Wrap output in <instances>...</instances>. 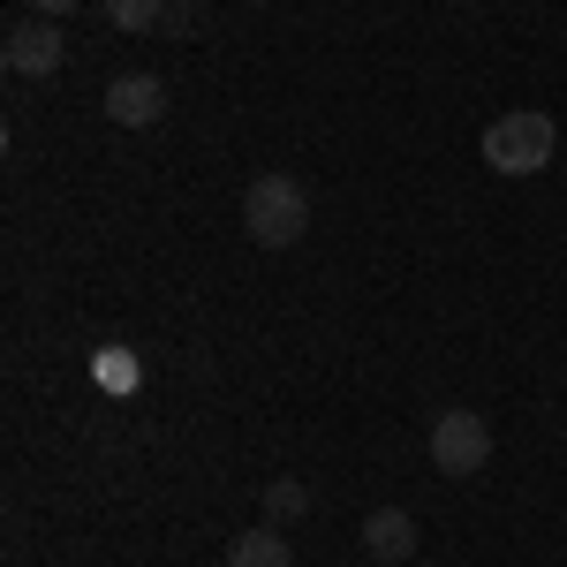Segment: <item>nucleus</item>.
Instances as JSON below:
<instances>
[{
  "mask_svg": "<svg viewBox=\"0 0 567 567\" xmlns=\"http://www.w3.org/2000/svg\"><path fill=\"white\" fill-rule=\"evenodd\" d=\"M167 16V0H106V23L114 31H152Z\"/></svg>",
  "mask_w": 567,
  "mask_h": 567,
  "instance_id": "obj_8",
  "label": "nucleus"
},
{
  "mask_svg": "<svg viewBox=\"0 0 567 567\" xmlns=\"http://www.w3.org/2000/svg\"><path fill=\"white\" fill-rule=\"evenodd\" d=\"M0 61H8V76H61L69 39H61L53 23H16V31L0 39Z\"/></svg>",
  "mask_w": 567,
  "mask_h": 567,
  "instance_id": "obj_4",
  "label": "nucleus"
},
{
  "mask_svg": "<svg viewBox=\"0 0 567 567\" xmlns=\"http://www.w3.org/2000/svg\"><path fill=\"white\" fill-rule=\"evenodd\" d=\"M432 470L439 477H484L492 470V424L477 409H446L432 424Z\"/></svg>",
  "mask_w": 567,
  "mask_h": 567,
  "instance_id": "obj_3",
  "label": "nucleus"
},
{
  "mask_svg": "<svg viewBox=\"0 0 567 567\" xmlns=\"http://www.w3.org/2000/svg\"><path fill=\"white\" fill-rule=\"evenodd\" d=\"M484 167L492 175H545L553 152H560V122L545 106H507L499 122H484Z\"/></svg>",
  "mask_w": 567,
  "mask_h": 567,
  "instance_id": "obj_1",
  "label": "nucleus"
},
{
  "mask_svg": "<svg viewBox=\"0 0 567 567\" xmlns=\"http://www.w3.org/2000/svg\"><path fill=\"white\" fill-rule=\"evenodd\" d=\"M227 567H296V553H288L280 529H243V537L227 545Z\"/></svg>",
  "mask_w": 567,
  "mask_h": 567,
  "instance_id": "obj_7",
  "label": "nucleus"
},
{
  "mask_svg": "<svg viewBox=\"0 0 567 567\" xmlns=\"http://www.w3.org/2000/svg\"><path fill=\"white\" fill-rule=\"evenodd\" d=\"M159 114H167V84H159L152 69H130V76L106 84V122H114V130H152Z\"/></svg>",
  "mask_w": 567,
  "mask_h": 567,
  "instance_id": "obj_5",
  "label": "nucleus"
},
{
  "mask_svg": "<svg viewBox=\"0 0 567 567\" xmlns=\"http://www.w3.org/2000/svg\"><path fill=\"white\" fill-rule=\"evenodd\" d=\"M363 553H371V560H409V553H416V523H409L401 507H371V515H363Z\"/></svg>",
  "mask_w": 567,
  "mask_h": 567,
  "instance_id": "obj_6",
  "label": "nucleus"
},
{
  "mask_svg": "<svg viewBox=\"0 0 567 567\" xmlns=\"http://www.w3.org/2000/svg\"><path fill=\"white\" fill-rule=\"evenodd\" d=\"M303 507H310V492H303V484H296V477H280V484H272V492H265V515H272V523H296Z\"/></svg>",
  "mask_w": 567,
  "mask_h": 567,
  "instance_id": "obj_9",
  "label": "nucleus"
},
{
  "mask_svg": "<svg viewBox=\"0 0 567 567\" xmlns=\"http://www.w3.org/2000/svg\"><path fill=\"white\" fill-rule=\"evenodd\" d=\"M23 8H31L39 23H53V16H69V8H84V0H23Z\"/></svg>",
  "mask_w": 567,
  "mask_h": 567,
  "instance_id": "obj_10",
  "label": "nucleus"
},
{
  "mask_svg": "<svg viewBox=\"0 0 567 567\" xmlns=\"http://www.w3.org/2000/svg\"><path fill=\"white\" fill-rule=\"evenodd\" d=\"M243 227L258 250H296L310 235V189L296 175H258L243 197Z\"/></svg>",
  "mask_w": 567,
  "mask_h": 567,
  "instance_id": "obj_2",
  "label": "nucleus"
}]
</instances>
